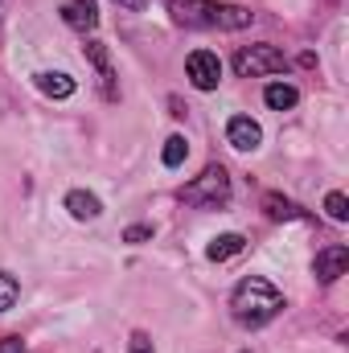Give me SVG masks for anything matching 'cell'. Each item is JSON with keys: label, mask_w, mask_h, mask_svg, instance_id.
Wrapping results in <instances>:
<instances>
[{"label": "cell", "mask_w": 349, "mask_h": 353, "mask_svg": "<svg viewBox=\"0 0 349 353\" xmlns=\"http://www.w3.org/2000/svg\"><path fill=\"white\" fill-rule=\"evenodd\" d=\"M283 312V296L263 279V275H247L235 292H230V316L243 329H263L267 321H275Z\"/></svg>", "instance_id": "cell-1"}, {"label": "cell", "mask_w": 349, "mask_h": 353, "mask_svg": "<svg viewBox=\"0 0 349 353\" xmlns=\"http://www.w3.org/2000/svg\"><path fill=\"white\" fill-rule=\"evenodd\" d=\"M181 201H185V205H206V210L226 205V201H230V173H226L222 165H206L201 173L181 189Z\"/></svg>", "instance_id": "cell-2"}, {"label": "cell", "mask_w": 349, "mask_h": 353, "mask_svg": "<svg viewBox=\"0 0 349 353\" xmlns=\"http://www.w3.org/2000/svg\"><path fill=\"white\" fill-rule=\"evenodd\" d=\"M288 58L275 46H243L235 54V74L239 79H263V74H283Z\"/></svg>", "instance_id": "cell-3"}, {"label": "cell", "mask_w": 349, "mask_h": 353, "mask_svg": "<svg viewBox=\"0 0 349 353\" xmlns=\"http://www.w3.org/2000/svg\"><path fill=\"white\" fill-rule=\"evenodd\" d=\"M185 74H189V83L197 90H218V83H222V58L214 50H193L185 58Z\"/></svg>", "instance_id": "cell-4"}, {"label": "cell", "mask_w": 349, "mask_h": 353, "mask_svg": "<svg viewBox=\"0 0 349 353\" xmlns=\"http://www.w3.org/2000/svg\"><path fill=\"white\" fill-rule=\"evenodd\" d=\"M169 12H173L177 25H185V29H214L218 0H169Z\"/></svg>", "instance_id": "cell-5"}, {"label": "cell", "mask_w": 349, "mask_h": 353, "mask_svg": "<svg viewBox=\"0 0 349 353\" xmlns=\"http://www.w3.org/2000/svg\"><path fill=\"white\" fill-rule=\"evenodd\" d=\"M83 50H87L90 66H94V74H99V83H103V94H107V99L115 103V99H119V83H115V66H111V54H107V46L90 37Z\"/></svg>", "instance_id": "cell-6"}, {"label": "cell", "mask_w": 349, "mask_h": 353, "mask_svg": "<svg viewBox=\"0 0 349 353\" xmlns=\"http://www.w3.org/2000/svg\"><path fill=\"white\" fill-rule=\"evenodd\" d=\"M226 144L239 148V152H255L263 144L259 123H255L251 115H230V123H226Z\"/></svg>", "instance_id": "cell-7"}, {"label": "cell", "mask_w": 349, "mask_h": 353, "mask_svg": "<svg viewBox=\"0 0 349 353\" xmlns=\"http://www.w3.org/2000/svg\"><path fill=\"white\" fill-rule=\"evenodd\" d=\"M312 271H317V279H321V283H337V279L349 271V247H341V243L325 247V251L317 255Z\"/></svg>", "instance_id": "cell-8"}, {"label": "cell", "mask_w": 349, "mask_h": 353, "mask_svg": "<svg viewBox=\"0 0 349 353\" xmlns=\"http://www.w3.org/2000/svg\"><path fill=\"white\" fill-rule=\"evenodd\" d=\"M62 21L79 33H94L99 29V4L94 0H62Z\"/></svg>", "instance_id": "cell-9"}, {"label": "cell", "mask_w": 349, "mask_h": 353, "mask_svg": "<svg viewBox=\"0 0 349 353\" xmlns=\"http://www.w3.org/2000/svg\"><path fill=\"white\" fill-rule=\"evenodd\" d=\"M259 205H263V214H267L271 222H296V218H304V210H300V205H296L292 197L275 193V189H271V193H263Z\"/></svg>", "instance_id": "cell-10"}, {"label": "cell", "mask_w": 349, "mask_h": 353, "mask_svg": "<svg viewBox=\"0 0 349 353\" xmlns=\"http://www.w3.org/2000/svg\"><path fill=\"white\" fill-rule=\"evenodd\" d=\"M66 210H70L79 222H94V218L103 214V201H99L94 193H87V189H70V193H66Z\"/></svg>", "instance_id": "cell-11"}, {"label": "cell", "mask_w": 349, "mask_h": 353, "mask_svg": "<svg viewBox=\"0 0 349 353\" xmlns=\"http://www.w3.org/2000/svg\"><path fill=\"white\" fill-rule=\"evenodd\" d=\"M247 251V239L243 234H218L210 247H206V255L214 259V263H226V259H235V255H243Z\"/></svg>", "instance_id": "cell-12"}, {"label": "cell", "mask_w": 349, "mask_h": 353, "mask_svg": "<svg viewBox=\"0 0 349 353\" xmlns=\"http://www.w3.org/2000/svg\"><path fill=\"white\" fill-rule=\"evenodd\" d=\"M251 21H255V12H251V8H243V4H218L214 29H247Z\"/></svg>", "instance_id": "cell-13"}, {"label": "cell", "mask_w": 349, "mask_h": 353, "mask_svg": "<svg viewBox=\"0 0 349 353\" xmlns=\"http://www.w3.org/2000/svg\"><path fill=\"white\" fill-rule=\"evenodd\" d=\"M37 90H41V94H50V99H70V94H74V79H70V74L41 70V74H37Z\"/></svg>", "instance_id": "cell-14"}, {"label": "cell", "mask_w": 349, "mask_h": 353, "mask_svg": "<svg viewBox=\"0 0 349 353\" xmlns=\"http://www.w3.org/2000/svg\"><path fill=\"white\" fill-rule=\"evenodd\" d=\"M263 99H267L271 111H292L300 103V90L292 87V83H271V87L263 90Z\"/></svg>", "instance_id": "cell-15"}, {"label": "cell", "mask_w": 349, "mask_h": 353, "mask_svg": "<svg viewBox=\"0 0 349 353\" xmlns=\"http://www.w3.org/2000/svg\"><path fill=\"white\" fill-rule=\"evenodd\" d=\"M185 157H189V140H185V136H169V140H165V152H161L165 169H177Z\"/></svg>", "instance_id": "cell-16"}, {"label": "cell", "mask_w": 349, "mask_h": 353, "mask_svg": "<svg viewBox=\"0 0 349 353\" xmlns=\"http://www.w3.org/2000/svg\"><path fill=\"white\" fill-rule=\"evenodd\" d=\"M17 300H21V283H17L8 271H0V316H4Z\"/></svg>", "instance_id": "cell-17"}, {"label": "cell", "mask_w": 349, "mask_h": 353, "mask_svg": "<svg viewBox=\"0 0 349 353\" xmlns=\"http://www.w3.org/2000/svg\"><path fill=\"white\" fill-rule=\"evenodd\" d=\"M325 210H329V218H333V222H349V197H346V193H337V189H333V193L325 197Z\"/></svg>", "instance_id": "cell-18"}, {"label": "cell", "mask_w": 349, "mask_h": 353, "mask_svg": "<svg viewBox=\"0 0 349 353\" xmlns=\"http://www.w3.org/2000/svg\"><path fill=\"white\" fill-rule=\"evenodd\" d=\"M152 239V226H128L123 230V243H148Z\"/></svg>", "instance_id": "cell-19"}, {"label": "cell", "mask_w": 349, "mask_h": 353, "mask_svg": "<svg viewBox=\"0 0 349 353\" xmlns=\"http://www.w3.org/2000/svg\"><path fill=\"white\" fill-rule=\"evenodd\" d=\"M128 350H132V353H157V350H152V341H148V333H132Z\"/></svg>", "instance_id": "cell-20"}, {"label": "cell", "mask_w": 349, "mask_h": 353, "mask_svg": "<svg viewBox=\"0 0 349 353\" xmlns=\"http://www.w3.org/2000/svg\"><path fill=\"white\" fill-rule=\"evenodd\" d=\"M0 353H29V345L21 337H0Z\"/></svg>", "instance_id": "cell-21"}, {"label": "cell", "mask_w": 349, "mask_h": 353, "mask_svg": "<svg viewBox=\"0 0 349 353\" xmlns=\"http://www.w3.org/2000/svg\"><path fill=\"white\" fill-rule=\"evenodd\" d=\"M119 8H128V12H144L148 8V0H115Z\"/></svg>", "instance_id": "cell-22"}]
</instances>
